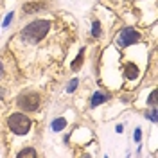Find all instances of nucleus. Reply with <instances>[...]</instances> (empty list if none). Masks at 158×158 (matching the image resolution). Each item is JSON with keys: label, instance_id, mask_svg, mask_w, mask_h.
I'll list each match as a JSON object with an SVG mask.
<instances>
[{"label": "nucleus", "instance_id": "nucleus-1", "mask_svg": "<svg viewBox=\"0 0 158 158\" xmlns=\"http://www.w3.org/2000/svg\"><path fill=\"white\" fill-rule=\"evenodd\" d=\"M49 31H50L49 20H32L20 31V40L27 45H34V43H40L49 34Z\"/></svg>", "mask_w": 158, "mask_h": 158}, {"label": "nucleus", "instance_id": "nucleus-2", "mask_svg": "<svg viewBox=\"0 0 158 158\" xmlns=\"http://www.w3.org/2000/svg\"><path fill=\"white\" fill-rule=\"evenodd\" d=\"M7 128L15 135H27L32 128V120L25 111H13L7 117Z\"/></svg>", "mask_w": 158, "mask_h": 158}, {"label": "nucleus", "instance_id": "nucleus-3", "mask_svg": "<svg viewBox=\"0 0 158 158\" xmlns=\"http://www.w3.org/2000/svg\"><path fill=\"white\" fill-rule=\"evenodd\" d=\"M15 102H16V108H20L22 111L32 113V111H36V110L40 108V104H41V95H40L38 92L27 90V92L20 94Z\"/></svg>", "mask_w": 158, "mask_h": 158}, {"label": "nucleus", "instance_id": "nucleus-4", "mask_svg": "<svg viewBox=\"0 0 158 158\" xmlns=\"http://www.w3.org/2000/svg\"><path fill=\"white\" fill-rule=\"evenodd\" d=\"M140 41V32L133 27H124V29L118 32V36L115 38V43L118 47H129V45H135Z\"/></svg>", "mask_w": 158, "mask_h": 158}, {"label": "nucleus", "instance_id": "nucleus-5", "mask_svg": "<svg viewBox=\"0 0 158 158\" xmlns=\"http://www.w3.org/2000/svg\"><path fill=\"white\" fill-rule=\"evenodd\" d=\"M49 4L47 2H43V0H32V2H25L23 4V7H22V11L25 13V15H36V13H40V11H43L45 7H47Z\"/></svg>", "mask_w": 158, "mask_h": 158}, {"label": "nucleus", "instance_id": "nucleus-6", "mask_svg": "<svg viewBox=\"0 0 158 158\" xmlns=\"http://www.w3.org/2000/svg\"><path fill=\"white\" fill-rule=\"evenodd\" d=\"M138 74H140V70H138V67L135 65V63H128V65H126V69H124V76H126V79L135 81V79L138 77Z\"/></svg>", "mask_w": 158, "mask_h": 158}, {"label": "nucleus", "instance_id": "nucleus-7", "mask_svg": "<svg viewBox=\"0 0 158 158\" xmlns=\"http://www.w3.org/2000/svg\"><path fill=\"white\" fill-rule=\"evenodd\" d=\"M106 101H108V95H106V94H102V92H95V94L92 95V99H90V106L95 108V106H101V104L106 102Z\"/></svg>", "mask_w": 158, "mask_h": 158}, {"label": "nucleus", "instance_id": "nucleus-8", "mask_svg": "<svg viewBox=\"0 0 158 158\" xmlns=\"http://www.w3.org/2000/svg\"><path fill=\"white\" fill-rule=\"evenodd\" d=\"M65 128H67V118L65 117H58L50 122V129H52L54 133H59V131H63Z\"/></svg>", "mask_w": 158, "mask_h": 158}, {"label": "nucleus", "instance_id": "nucleus-9", "mask_svg": "<svg viewBox=\"0 0 158 158\" xmlns=\"http://www.w3.org/2000/svg\"><path fill=\"white\" fill-rule=\"evenodd\" d=\"M83 61H85V49L79 50V54L76 56V59L72 61V70H74V72H79L81 67H83Z\"/></svg>", "mask_w": 158, "mask_h": 158}, {"label": "nucleus", "instance_id": "nucleus-10", "mask_svg": "<svg viewBox=\"0 0 158 158\" xmlns=\"http://www.w3.org/2000/svg\"><path fill=\"white\" fill-rule=\"evenodd\" d=\"M92 38H101L102 36V27H101V22L99 20H94L92 22V31H90Z\"/></svg>", "mask_w": 158, "mask_h": 158}, {"label": "nucleus", "instance_id": "nucleus-11", "mask_svg": "<svg viewBox=\"0 0 158 158\" xmlns=\"http://www.w3.org/2000/svg\"><path fill=\"white\" fill-rule=\"evenodd\" d=\"M16 155L18 156H38V153L34 151V148H25V149H22V151H18Z\"/></svg>", "mask_w": 158, "mask_h": 158}, {"label": "nucleus", "instance_id": "nucleus-12", "mask_svg": "<svg viewBox=\"0 0 158 158\" xmlns=\"http://www.w3.org/2000/svg\"><path fill=\"white\" fill-rule=\"evenodd\" d=\"M77 86H79V79H77V77L70 79L69 85H67V92H69V94H74V92L77 90Z\"/></svg>", "mask_w": 158, "mask_h": 158}, {"label": "nucleus", "instance_id": "nucleus-13", "mask_svg": "<svg viewBox=\"0 0 158 158\" xmlns=\"http://www.w3.org/2000/svg\"><path fill=\"white\" fill-rule=\"evenodd\" d=\"M148 106L151 108V106H156V90H153L151 94H149L148 97Z\"/></svg>", "mask_w": 158, "mask_h": 158}, {"label": "nucleus", "instance_id": "nucleus-14", "mask_svg": "<svg viewBox=\"0 0 158 158\" xmlns=\"http://www.w3.org/2000/svg\"><path fill=\"white\" fill-rule=\"evenodd\" d=\"M146 117H148L151 122H156V106H151V110L146 113Z\"/></svg>", "mask_w": 158, "mask_h": 158}, {"label": "nucleus", "instance_id": "nucleus-15", "mask_svg": "<svg viewBox=\"0 0 158 158\" xmlns=\"http://www.w3.org/2000/svg\"><path fill=\"white\" fill-rule=\"evenodd\" d=\"M13 16H15V13H13V11H11V13H7V16H6V18H4V22H2V27H7V25L11 23V20H13Z\"/></svg>", "mask_w": 158, "mask_h": 158}, {"label": "nucleus", "instance_id": "nucleus-16", "mask_svg": "<svg viewBox=\"0 0 158 158\" xmlns=\"http://www.w3.org/2000/svg\"><path fill=\"white\" fill-rule=\"evenodd\" d=\"M133 138H135V142H140V140H142V129H140V128L135 129V135H133Z\"/></svg>", "mask_w": 158, "mask_h": 158}, {"label": "nucleus", "instance_id": "nucleus-17", "mask_svg": "<svg viewBox=\"0 0 158 158\" xmlns=\"http://www.w3.org/2000/svg\"><path fill=\"white\" fill-rule=\"evenodd\" d=\"M6 77V69H4V65H2V61H0V79Z\"/></svg>", "mask_w": 158, "mask_h": 158}, {"label": "nucleus", "instance_id": "nucleus-18", "mask_svg": "<svg viewBox=\"0 0 158 158\" xmlns=\"http://www.w3.org/2000/svg\"><path fill=\"white\" fill-rule=\"evenodd\" d=\"M4 95H6V88H4V86H0V99L4 97Z\"/></svg>", "mask_w": 158, "mask_h": 158}, {"label": "nucleus", "instance_id": "nucleus-19", "mask_svg": "<svg viewBox=\"0 0 158 158\" xmlns=\"http://www.w3.org/2000/svg\"><path fill=\"white\" fill-rule=\"evenodd\" d=\"M122 129H124V126H122V124H118V126H117V133H122Z\"/></svg>", "mask_w": 158, "mask_h": 158}]
</instances>
